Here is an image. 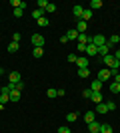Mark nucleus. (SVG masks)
I'll use <instances>...</instances> for the list:
<instances>
[{"label":"nucleus","mask_w":120,"mask_h":133,"mask_svg":"<svg viewBox=\"0 0 120 133\" xmlns=\"http://www.w3.org/2000/svg\"><path fill=\"white\" fill-rule=\"evenodd\" d=\"M102 62H104V66L108 68V70H118V68H120V62L116 60V58H114L112 54L104 56V58H102Z\"/></svg>","instance_id":"1"},{"label":"nucleus","mask_w":120,"mask_h":133,"mask_svg":"<svg viewBox=\"0 0 120 133\" xmlns=\"http://www.w3.org/2000/svg\"><path fill=\"white\" fill-rule=\"evenodd\" d=\"M32 46L34 48H44V36L42 34H32Z\"/></svg>","instance_id":"2"},{"label":"nucleus","mask_w":120,"mask_h":133,"mask_svg":"<svg viewBox=\"0 0 120 133\" xmlns=\"http://www.w3.org/2000/svg\"><path fill=\"white\" fill-rule=\"evenodd\" d=\"M8 82H10L12 88H14L16 83H20V82H22V78H20V72H10V74H8Z\"/></svg>","instance_id":"3"},{"label":"nucleus","mask_w":120,"mask_h":133,"mask_svg":"<svg viewBox=\"0 0 120 133\" xmlns=\"http://www.w3.org/2000/svg\"><path fill=\"white\" fill-rule=\"evenodd\" d=\"M106 42H108V40H106V36H102V34H96V36H92V44L96 46V48L104 46Z\"/></svg>","instance_id":"4"},{"label":"nucleus","mask_w":120,"mask_h":133,"mask_svg":"<svg viewBox=\"0 0 120 133\" xmlns=\"http://www.w3.org/2000/svg\"><path fill=\"white\" fill-rule=\"evenodd\" d=\"M110 78H112V74H110V70H108V68H106V70H100V72H98V78L96 79H100V82H108V79Z\"/></svg>","instance_id":"5"},{"label":"nucleus","mask_w":120,"mask_h":133,"mask_svg":"<svg viewBox=\"0 0 120 133\" xmlns=\"http://www.w3.org/2000/svg\"><path fill=\"white\" fill-rule=\"evenodd\" d=\"M84 54H86V58H92V56L98 54V48H96L94 44H88V46H86V52H84Z\"/></svg>","instance_id":"6"},{"label":"nucleus","mask_w":120,"mask_h":133,"mask_svg":"<svg viewBox=\"0 0 120 133\" xmlns=\"http://www.w3.org/2000/svg\"><path fill=\"white\" fill-rule=\"evenodd\" d=\"M86 28H88V22H84V20H76V30H78V34H86Z\"/></svg>","instance_id":"7"},{"label":"nucleus","mask_w":120,"mask_h":133,"mask_svg":"<svg viewBox=\"0 0 120 133\" xmlns=\"http://www.w3.org/2000/svg\"><path fill=\"white\" fill-rule=\"evenodd\" d=\"M88 64H90V62H88V58H86V56H78V60H76L78 70H80V68H88Z\"/></svg>","instance_id":"8"},{"label":"nucleus","mask_w":120,"mask_h":133,"mask_svg":"<svg viewBox=\"0 0 120 133\" xmlns=\"http://www.w3.org/2000/svg\"><path fill=\"white\" fill-rule=\"evenodd\" d=\"M78 36H80V34H78L76 28H70L68 32H66V38H68V40H76V42H78Z\"/></svg>","instance_id":"9"},{"label":"nucleus","mask_w":120,"mask_h":133,"mask_svg":"<svg viewBox=\"0 0 120 133\" xmlns=\"http://www.w3.org/2000/svg\"><path fill=\"white\" fill-rule=\"evenodd\" d=\"M8 97H10V101H20V97H22V95H20V91H18V89L12 88L10 94H8Z\"/></svg>","instance_id":"10"},{"label":"nucleus","mask_w":120,"mask_h":133,"mask_svg":"<svg viewBox=\"0 0 120 133\" xmlns=\"http://www.w3.org/2000/svg\"><path fill=\"white\" fill-rule=\"evenodd\" d=\"M88 133H100V123L98 121L88 123Z\"/></svg>","instance_id":"11"},{"label":"nucleus","mask_w":120,"mask_h":133,"mask_svg":"<svg viewBox=\"0 0 120 133\" xmlns=\"http://www.w3.org/2000/svg\"><path fill=\"white\" fill-rule=\"evenodd\" d=\"M84 121H86V123L96 121V111H86V113H84Z\"/></svg>","instance_id":"12"},{"label":"nucleus","mask_w":120,"mask_h":133,"mask_svg":"<svg viewBox=\"0 0 120 133\" xmlns=\"http://www.w3.org/2000/svg\"><path fill=\"white\" fill-rule=\"evenodd\" d=\"M78 42L88 46V44H92V36H88V34H80V36H78Z\"/></svg>","instance_id":"13"},{"label":"nucleus","mask_w":120,"mask_h":133,"mask_svg":"<svg viewBox=\"0 0 120 133\" xmlns=\"http://www.w3.org/2000/svg\"><path fill=\"white\" fill-rule=\"evenodd\" d=\"M110 48H112V46L106 42L104 46H100V48H98V54H102V58H104V56H108V54H110Z\"/></svg>","instance_id":"14"},{"label":"nucleus","mask_w":120,"mask_h":133,"mask_svg":"<svg viewBox=\"0 0 120 133\" xmlns=\"http://www.w3.org/2000/svg\"><path fill=\"white\" fill-rule=\"evenodd\" d=\"M76 74H78V78H80V79H86L88 76H90V70H88V68H80Z\"/></svg>","instance_id":"15"},{"label":"nucleus","mask_w":120,"mask_h":133,"mask_svg":"<svg viewBox=\"0 0 120 133\" xmlns=\"http://www.w3.org/2000/svg\"><path fill=\"white\" fill-rule=\"evenodd\" d=\"M90 99L92 101H94V103H96V105H98V103H102V94H100V91H92V97H90Z\"/></svg>","instance_id":"16"},{"label":"nucleus","mask_w":120,"mask_h":133,"mask_svg":"<svg viewBox=\"0 0 120 133\" xmlns=\"http://www.w3.org/2000/svg\"><path fill=\"white\" fill-rule=\"evenodd\" d=\"M96 113H100V115H104V113H108V107H106V103H98L96 105Z\"/></svg>","instance_id":"17"},{"label":"nucleus","mask_w":120,"mask_h":133,"mask_svg":"<svg viewBox=\"0 0 120 133\" xmlns=\"http://www.w3.org/2000/svg\"><path fill=\"white\" fill-rule=\"evenodd\" d=\"M82 12H84V8H82V6H78V4H76L74 8H72V14H74V16L78 18V20L82 18Z\"/></svg>","instance_id":"18"},{"label":"nucleus","mask_w":120,"mask_h":133,"mask_svg":"<svg viewBox=\"0 0 120 133\" xmlns=\"http://www.w3.org/2000/svg\"><path fill=\"white\" fill-rule=\"evenodd\" d=\"M90 18H92V10H90V8H84V12H82V18H80V20H84V22H88Z\"/></svg>","instance_id":"19"},{"label":"nucleus","mask_w":120,"mask_h":133,"mask_svg":"<svg viewBox=\"0 0 120 133\" xmlns=\"http://www.w3.org/2000/svg\"><path fill=\"white\" fill-rule=\"evenodd\" d=\"M100 133H114V131H112V125H108V123H100Z\"/></svg>","instance_id":"20"},{"label":"nucleus","mask_w":120,"mask_h":133,"mask_svg":"<svg viewBox=\"0 0 120 133\" xmlns=\"http://www.w3.org/2000/svg\"><path fill=\"white\" fill-rule=\"evenodd\" d=\"M10 4L14 6V8H22V10H24V8H26V6H28V4H26V2H22V0H12Z\"/></svg>","instance_id":"21"},{"label":"nucleus","mask_w":120,"mask_h":133,"mask_svg":"<svg viewBox=\"0 0 120 133\" xmlns=\"http://www.w3.org/2000/svg\"><path fill=\"white\" fill-rule=\"evenodd\" d=\"M90 89H92V91H100V89H102V82H100V79H94Z\"/></svg>","instance_id":"22"},{"label":"nucleus","mask_w":120,"mask_h":133,"mask_svg":"<svg viewBox=\"0 0 120 133\" xmlns=\"http://www.w3.org/2000/svg\"><path fill=\"white\" fill-rule=\"evenodd\" d=\"M76 119H78V113H74V111H70V113H66V121H68V123H74Z\"/></svg>","instance_id":"23"},{"label":"nucleus","mask_w":120,"mask_h":133,"mask_svg":"<svg viewBox=\"0 0 120 133\" xmlns=\"http://www.w3.org/2000/svg\"><path fill=\"white\" fill-rule=\"evenodd\" d=\"M110 91H112V94H120V83L118 82H112V83H110Z\"/></svg>","instance_id":"24"},{"label":"nucleus","mask_w":120,"mask_h":133,"mask_svg":"<svg viewBox=\"0 0 120 133\" xmlns=\"http://www.w3.org/2000/svg\"><path fill=\"white\" fill-rule=\"evenodd\" d=\"M98 8H102V0H92L90 2V10H98Z\"/></svg>","instance_id":"25"},{"label":"nucleus","mask_w":120,"mask_h":133,"mask_svg":"<svg viewBox=\"0 0 120 133\" xmlns=\"http://www.w3.org/2000/svg\"><path fill=\"white\" fill-rule=\"evenodd\" d=\"M20 50V46L16 44V42H10V44H8V52H10V54H14V52H18Z\"/></svg>","instance_id":"26"},{"label":"nucleus","mask_w":120,"mask_h":133,"mask_svg":"<svg viewBox=\"0 0 120 133\" xmlns=\"http://www.w3.org/2000/svg\"><path fill=\"white\" fill-rule=\"evenodd\" d=\"M46 95L50 97V99H54V97H58V89H54V88H50L48 91H46Z\"/></svg>","instance_id":"27"},{"label":"nucleus","mask_w":120,"mask_h":133,"mask_svg":"<svg viewBox=\"0 0 120 133\" xmlns=\"http://www.w3.org/2000/svg\"><path fill=\"white\" fill-rule=\"evenodd\" d=\"M42 54H44V48H34V50H32V56H34V58H42Z\"/></svg>","instance_id":"28"},{"label":"nucleus","mask_w":120,"mask_h":133,"mask_svg":"<svg viewBox=\"0 0 120 133\" xmlns=\"http://www.w3.org/2000/svg\"><path fill=\"white\" fill-rule=\"evenodd\" d=\"M108 44H110V46H114V44H120V36H116V34H114V36H110Z\"/></svg>","instance_id":"29"},{"label":"nucleus","mask_w":120,"mask_h":133,"mask_svg":"<svg viewBox=\"0 0 120 133\" xmlns=\"http://www.w3.org/2000/svg\"><path fill=\"white\" fill-rule=\"evenodd\" d=\"M36 24H38L40 28H46V26H48L50 22H48V20H46V16H44V18H40V20H36Z\"/></svg>","instance_id":"30"},{"label":"nucleus","mask_w":120,"mask_h":133,"mask_svg":"<svg viewBox=\"0 0 120 133\" xmlns=\"http://www.w3.org/2000/svg\"><path fill=\"white\" fill-rule=\"evenodd\" d=\"M82 97H84V99H90V97H92V89H90V88H86L84 91H82Z\"/></svg>","instance_id":"31"},{"label":"nucleus","mask_w":120,"mask_h":133,"mask_svg":"<svg viewBox=\"0 0 120 133\" xmlns=\"http://www.w3.org/2000/svg\"><path fill=\"white\" fill-rule=\"evenodd\" d=\"M10 89H12L10 83H8V85H2V88H0V94H6V95H8V94H10Z\"/></svg>","instance_id":"32"},{"label":"nucleus","mask_w":120,"mask_h":133,"mask_svg":"<svg viewBox=\"0 0 120 133\" xmlns=\"http://www.w3.org/2000/svg\"><path fill=\"white\" fill-rule=\"evenodd\" d=\"M36 6H38L40 10H46V6H48V2H46V0H38V2H36Z\"/></svg>","instance_id":"33"},{"label":"nucleus","mask_w":120,"mask_h":133,"mask_svg":"<svg viewBox=\"0 0 120 133\" xmlns=\"http://www.w3.org/2000/svg\"><path fill=\"white\" fill-rule=\"evenodd\" d=\"M6 101H10V97H8V95H6V94H0V103L4 105Z\"/></svg>","instance_id":"34"},{"label":"nucleus","mask_w":120,"mask_h":133,"mask_svg":"<svg viewBox=\"0 0 120 133\" xmlns=\"http://www.w3.org/2000/svg\"><path fill=\"white\" fill-rule=\"evenodd\" d=\"M46 12H56V4L48 2V6H46Z\"/></svg>","instance_id":"35"},{"label":"nucleus","mask_w":120,"mask_h":133,"mask_svg":"<svg viewBox=\"0 0 120 133\" xmlns=\"http://www.w3.org/2000/svg\"><path fill=\"white\" fill-rule=\"evenodd\" d=\"M106 107H108V111H114L116 109V103H114V101H106Z\"/></svg>","instance_id":"36"},{"label":"nucleus","mask_w":120,"mask_h":133,"mask_svg":"<svg viewBox=\"0 0 120 133\" xmlns=\"http://www.w3.org/2000/svg\"><path fill=\"white\" fill-rule=\"evenodd\" d=\"M76 60H78V56H76V54H68V62H70V64H76Z\"/></svg>","instance_id":"37"},{"label":"nucleus","mask_w":120,"mask_h":133,"mask_svg":"<svg viewBox=\"0 0 120 133\" xmlns=\"http://www.w3.org/2000/svg\"><path fill=\"white\" fill-rule=\"evenodd\" d=\"M20 38H22V36H20L18 32H14V34H12V42H16V44H18V42H20Z\"/></svg>","instance_id":"38"},{"label":"nucleus","mask_w":120,"mask_h":133,"mask_svg":"<svg viewBox=\"0 0 120 133\" xmlns=\"http://www.w3.org/2000/svg\"><path fill=\"white\" fill-rule=\"evenodd\" d=\"M22 14H24V10H22V8H14V16H16V18H20Z\"/></svg>","instance_id":"39"},{"label":"nucleus","mask_w":120,"mask_h":133,"mask_svg":"<svg viewBox=\"0 0 120 133\" xmlns=\"http://www.w3.org/2000/svg\"><path fill=\"white\" fill-rule=\"evenodd\" d=\"M76 50H78V52H86V44H80V42H78V46H76Z\"/></svg>","instance_id":"40"},{"label":"nucleus","mask_w":120,"mask_h":133,"mask_svg":"<svg viewBox=\"0 0 120 133\" xmlns=\"http://www.w3.org/2000/svg\"><path fill=\"white\" fill-rule=\"evenodd\" d=\"M58 133H72V131H70V129H68V127H66V125H62V127L58 129Z\"/></svg>","instance_id":"41"},{"label":"nucleus","mask_w":120,"mask_h":133,"mask_svg":"<svg viewBox=\"0 0 120 133\" xmlns=\"http://www.w3.org/2000/svg\"><path fill=\"white\" fill-rule=\"evenodd\" d=\"M22 88H24V82H20V83H16V85H14V89H18V91H22Z\"/></svg>","instance_id":"42"},{"label":"nucleus","mask_w":120,"mask_h":133,"mask_svg":"<svg viewBox=\"0 0 120 133\" xmlns=\"http://www.w3.org/2000/svg\"><path fill=\"white\" fill-rule=\"evenodd\" d=\"M66 42H68V38H66V34H64V36H60V44H66Z\"/></svg>","instance_id":"43"},{"label":"nucleus","mask_w":120,"mask_h":133,"mask_svg":"<svg viewBox=\"0 0 120 133\" xmlns=\"http://www.w3.org/2000/svg\"><path fill=\"white\" fill-rule=\"evenodd\" d=\"M112 56H114L116 60H118V62H120V50H116V52H114V54H112Z\"/></svg>","instance_id":"44"},{"label":"nucleus","mask_w":120,"mask_h":133,"mask_svg":"<svg viewBox=\"0 0 120 133\" xmlns=\"http://www.w3.org/2000/svg\"><path fill=\"white\" fill-rule=\"evenodd\" d=\"M114 82H118V83H120V74H116V76H114Z\"/></svg>","instance_id":"45"},{"label":"nucleus","mask_w":120,"mask_h":133,"mask_svg":"<svg viewBox=\"0 0 120 133\" xmlns=\"http://www.w3.org/2000/svg\"><path fill=\"white\" fill-rule=\"evenodd\" d=\"M2 74H4V70H2V68H0V76H2Z\"/></svg>","instance_id":"46"},{"label":"nucleus","mask_w":120,"mask_h":133,"mask_svg":"<svg viewBox=\"0 0 120 133\" xmlns=\"http://www.w3.org/2000/svg\"><path fill=\"white\" fill-rule=\"evenodd\" d=\"M118 10H120V6H118Z\"/></svg>","instance_id":"47"},{"label":"nucleus","mask_w":120,"mask_h":133,"mask_svg":"<svg viewBox=\"0 0 120 133\" xmlns=\"http://www.w3.org/2000/svg\"><path fill=\"white\" fill-rule=\"evenodd\" d=\"M0 88H2V85H0Z\"/></svg>","instance_id":"48"}]
</instances>
